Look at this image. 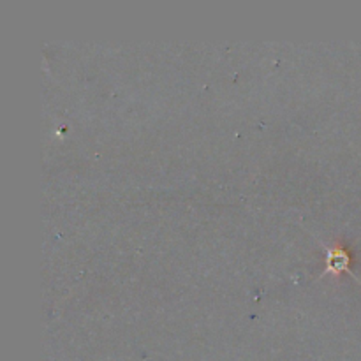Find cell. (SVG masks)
I'll return each mask as SVG.
<instances>
[{"label": "cell", "instance_id": "1", "mask_svg": "<svg viewBox=\"0 0 361 361\" xmlns=\"http://www.w3.org/2000/svg\"><path fill=\"white\" fill-rule=\"evenodd\" d=\"M326 252V259H325V273L323 275H328V273H335L338 275L340 272H347L353 275L351 272V256L349 252L344 251L342 247L335 245V247H325Z\"/></svg>", "mask_w": 361, "mask_h": 361}]
</instances>
